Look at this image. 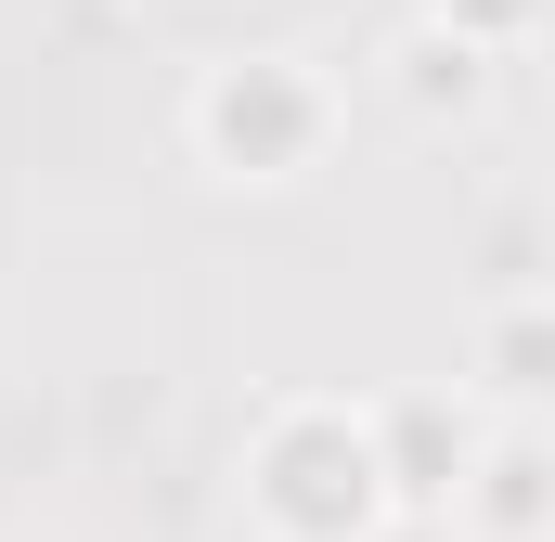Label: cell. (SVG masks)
<instances>
[{
	"mask_svg": "<svg viewBox=\"0 0 555 542\" xmlns=\"http://www.w3.org/2000/svg\"><path fill=\"white\" fill-rule=\"evenodd\" d=\"M246 517H259L272 542H375L388 517H401L375 413H349V401H284L272 426L246 439Z\"/></svg>",
	"mask_w": 555,
	"mask_h": 542,
	"instance_id": "obj_1",
	"label": "cell"
},
{
	"mask_svg": "<svg viewBox=\"0 0 555 542\" xmlns=\"http://www.w3.org/2000/svg\"><path fill=\"white\" fill-rule=\"evenodd\" d=\"M336 130V91L297 65V52H233L194 78V155L220 181H297Z\"/></svg>",
	"mask_w": 555,
	"mask_h": 542,
	"instance_id": "obj_2",
	"label": "cell"
},
{
	"mask_svg": "<svg viewBox=\"0 0 555 542\" xmlns=\"http://www.w3.org/2000/svg\"><path fill=\"white\" fill-rule=\"evenodd\" d=\"M452 517L478 542H543L555 530V439L543 426H491L478 465H465V491H452Z\"/></svg>",
	"mask_w": 555,
	"mask_h": 542,
	"instance_id": "obj_3",
	"label": "cell"
},
{
	"mask_svg": "<svg viewBox=\"0 0 555 542\" xmlns=\"http://www.w3.org/2000/svg\"><path fill=\"white\" fill-rule=\"evenodd\" d=\"M465 375H478V401H504V426H530L555 401V297H504L465 336Z\"/></svg>",
	"mask_w": 555,
	"mask_h": 542,
	"instance_id": "obj_4",
	"label": "cell"
},
{
	"mask_svg": "<svg viewBox=\"0 0 555 542\" xmlns=\"http://www.w3.org/2000/svg\"><path fill=\"white\" fill-rule=\"evenodd\" d=\"M375 439H388V491L401 504H452L465 465H478V426L439 401V388H401V401L375 413Z\"/></svg>",
	"mask_w": 555,
	"mask_h": 542,
	"instance_id": "obj_5",
	"label": "cell"
},
{
	"mask_svg": "<svg viewBox=\"0 0 555 542\" xmlns=\"http://www.w3.org/2000/svg\"><path fill=\"white\" fill-rule=\"evenodd\" d=\"M388 91H401L414 117H478V104H491V52L452 39L439 13H414V26L388 39Z\"/></svg>",
	"mask_w": 555,
	"mask_h": 542,
	"instance_id": "obj_6",
	"label": "cell"
},
{
	"mask_svg": "<svg viewBox=\"0 0 555 542\" xmlns=\"http://www.w3.org/2000/svg\"><path fill=\"white\" fill-rule=\"evenodd\" d=\"M426 13H439V26H452V39H478V52H517V39H530V26H543L555 0H426Z\"/></svg>",
	"mask_w": 555,
	"mask_h": 542,
	"instance_id": "obj_7",
	"label": "cell"
}]
</instances>
